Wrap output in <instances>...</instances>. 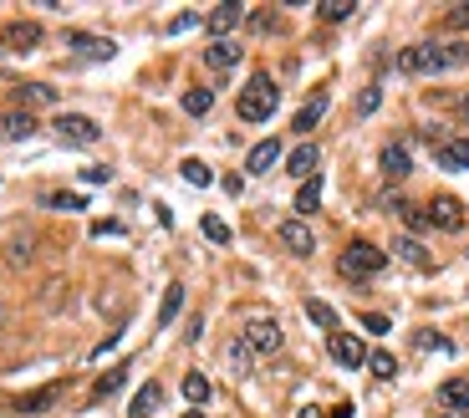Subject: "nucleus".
Wrapping results in <instances>:
<instances>
[{
	"instance_id": "1",
	"label": "nucleus",
	"mask_w": 469,
	"mask_h": 418,
	"mask_svg": "<svg viewBox=\"0 0 469 418\" xmlns=\"http://www.w3.org/2000/svg\"><path fill=\"white\" fill-rule=\"evenodd\" d=\"M398 72L403 77H434V72H454V67H469V41H419V47L398 51Z\"/></svg>"
},
{
	"instance_id": "2",
	"label": "nucleus",
	"mask_w": 469,
	"mask_h": 418,
	"mask_svg": "<svg viewBox=\"0 0 469 418\" xmlns=\"http://www.w3.org/2000/svg\"><path fill=\"white\" fill-rule=\"evenodd\" d=\"M276 108H281V87L270 82V72H255V77L240 87V102H234L240 123H266V118H276Z\"/></svg>"
},
{
	"instance_id": "3",
	"label": "nucleus",
	"mask_w": 469,
	"mask_h": 418,
	"mask_svg": "<svg viewBox=\"0 0 469 418\" xmlns=\"http://www.w3.org/2000/svg\"><path fill=\"white\" fill-rule=\"evenodd\" d=\"M383 265H388V250L367 245V240H352V245L337 255V271H342L347 280H367V276H377Z\"/></svg>"
},
{
	"instance_id": "4",
	"label": "nucleus",
	"mask_w": 469,
	"mask_h": 418,
	"mask_svg": "<svg viewBox=\"0 0 469 418\" xmlns=\"http://www.w3.org/2000/svg\"><path fill=\"white\" fill-rule=\"evenodd\" d=\"M245 347L261 357L281 352V326H276V316H251V322H245Z\"/></svg>"
},
{
	"instance_id": "5",
	"label": "nucleus",
	"mask_w": 469,
	"mask_h": 418,
	"mask_svg": "<svg viewBox=\"0 0 469 418\" xmlns=\"http://www.w3.org/2000/svg\"><path fill=\"white\" fill-rule=\"evenodd\" d=\"M51 128H57V138L62 143H97L102 138V128H97L93 118H82V112H62Z\"/></svg>"
},
{
	"instance_id": "6",
	"label": "nucleus",
	"mask_w": 469,
	"mask_h": 418,
	"mask_svg": "<svg viewBox=\"0 0 469 418\" xmlns=\"http://www.w3.org/2000/svg\"><path fill=\"white\" fill-rule=\"evenodd\" d=\"M423 209H429V225H434V230H459V225H465V204L454 200V194H434Z\"/></svg>"
},
{
	"instance_id": "7",
	"label": "nucleus",
	"mask_w": 469,
	"mask_h": 418,
	"mask_svg": "<svg viewBox=\"0 0 469 418\" xmlns=\"http://www.w3.org/2000/svg\"><path fill=\"white\" fill-rule=\"evenodd\" d=\"M327 352H332V362H342V368H362V362H367V347H362L358 332H337V337H327Z\"/></svg>"
},
{
	"instance_id": "8",
	"label": "nucleus",
	"mask_w": 469,
	"mask_h": 418,
	"mask_svg": "<svg viewBox=\"0 0 469 418\" xmlns=\"http://www.w3.org/2000/svg\"><path fill=\"white\" fill-rule=\"evenodd\" d=\"M281 245L291 250V255H312L316 250V240H312V225H306V219H281Z\"/></svg>"
},
{
	"instance_id": "9",
	"label": "nucleus",
	"mask_w": 469,
	"mask_h": 418,
	"mask_svg": "<svg viewBox=\"0 0 469 418\" xmlns=\"http://www.w3.org/2000/svg\"><path fill=\"white\" fill-rule=\"evenodd\" d=\"M240 16H245V5H234V0H219L215 11H209V36H215V41H230V31L240 26Z\"/></svg>"
},
{
	"instance_id": "10",
	"label": "nucleus",
	"mask_w": 469,
	"mask_h": 418,
	"mask_svg": "<svg viewBox=\"0 0 469 418\" xmlns=\"http://www.w3.org/2000/svg\"><path fill=\"white\" fill-rule=\"evenodd\" d=\"M66 47L77 51V57H93V62H108L112 51V41H102V36H87V31H66Z\"/></svg>"
},
{
	"instance_id": "11",
	"label": "nucleus",
	"mask_w": 469,
	"mask_h": 418,
	"mask_svg": "<svg viewBox=\"0 0 469 418\" xmlns=\"http://www.w3.org/2000/svg\"><path fill=\"white\" fill-rule=\"evenodd\" d=\"M434 398L444 403V414H469V378H449V383H438Z\"/></svg>"
},
{
	"instance_id": "12",
	"label": "nucleus",
	"mask_w": 469,
	"mask_h": 418,
	"mask_svg": "<svg viewBox=\"0 0 469 418\" xmlns=\"http://www.w3.org/2000/svg\"><path fill=\"white\" fill-rule=\"evenodd\" d=\"M393 255H398V261H408L413 271H434V255H429L413 235H393Z\"/></svg>"
},
{
	"instance_id": "13",
	"label": "nucleus",
	"mask_w": 469,
	"mask_h": 418,
	"mask_svg": "<svg viewBox=\"0 0 469 418\" xmlns=\"http://www.w3.org/2000/svg\"><path fill=\"white\" fill-rule=\"evenodd\" d=\"M240 41H209V51H204V67L209 72H230V67H240Z\"/></svg>"
},
{
	"instance_id": "14",
	"label": "nucleus",
	"mask_w": 469,
	"mask_h": 418,
	"mask_svg": "<svg viewBox=\"0 0 469 418\" xmlns=\"http://www.w3.org/2000/svg\"><path fill=\"white\" fill-rule=\"evenodd\" d=\"M31 133H36V118H31V112H5V118H0V138H5V143H21V138H31Z\"/></svg>"
},
{
	"instance_id": "15",
	"label": "nucleus",
	"mask_w": 469,
	"mask_h": 418,
	"mask_svg": "<svg viewBox=\"0 0 469 418\" xmlns=\"http://www.w3.org/2000/svg\"><path fill=\"white\" fill-rule=\"evenodd\" d=\"M158 403H164V387H158V383H143L138 393H133V403H128V414H133V418H154Z\"/></svg>"
},
{
	"instance_id": "16",
	"label": "nucleus",
	"mask_w": 469,
	"mask_h": 418,
	"mask_svg": "<svg viewBox=\"0 0 469 418\" xmlns=\"http://www.w3.org/2000/svg\"><path fill=\"white\" fill-rule=\"evenodd\" d=\"M316 158H322V154H316V143H301L296 154L286 158V169H291L301 184H306V179H316Z\"/></svg>"
},
{
	"instance_id": "17",
	"label": "nucleus",
	"mask_w": 469,
	"mask_h": 418,
	"mask_svg": "<svg viewBox=\"0 0 469 418\" xmlns=\"http://www.w3.org/2000/svg\"><path fill=\"white\" fill-rule=\"evenodd\" d=\"M276 158H281V143H276V138L255 143L251 158H245V173H270V164H276Z\"/></svg>"
},
{
	"instance_id": "18",
	"label": "nucleus",
	"mask_w": 469,
	"mask_h": 418,
	"mask_svg": "<svg viewBox=\"0 0 469 418\" xmlns=\"http://www.w3.org/2000/svg\"><path fill=\"white\" fill-rule=\"evenodd\" d=\"M123 383H128V362H118V368H108V372H102V378L93 383V403H108Z\"/></svg>"
},
{
	"instance_id": "19",
	"label": "nucleus",
	"mask_w": 469,
	"mask_h": 418,
	"mask_svg": "<svg viewBox=\"0 0 469 418\" xmlns=\"http://www.w3.org/2000/svg\"><path fill=\"white\" fill-rule=\"evenodd\" d=\"M438 164L449 173H459V169H469V138H449L444 148H438Z\"/></svg>"
},
{
	"instance_id": "20",
	"label": "nucleus",
	"mask_w": 469,
	"mask_h": 418,
	"mask_svg": "<svg viewBox=\"0 0 469 418\" xmlns=\"http://www.w3.org/2000/svg\"><path fill=\"white\" fill-rule=\"evenodd\" d=\"M16 97L21 102H31V108H51V102H57V87H47V82H21Z\"/></svg>"
},
{
	"instance_id": "21",
	"label": "nucleus",
	"mask_w": 469,
	"mask_h": 418,
	"mask_svg": "<svg viewBox=\"0 0 469 418\" xmlns=\"http://www.w3.org/2000/svg\"><path fill=\"white\" fill-rule=\"evenodd\" d=\"M322 118H327V93L312 97V102H306V108H301L296 118H291V123H296V133H312V128L322 123Z\"/></svg>"
},
{
	"instance_id": "22",
	"label": "nucleus",
	"mask_w": 469,
	"mask_h": 418,
	"mask_svg": "<svg viewBox=\"0 0 469 418\" xmlns=\"http://www.w3.org/2000/svg\"><path fill=\"white\" fill-rule=\"evenodd\" d=\"M36 41H41V31H36V26H26V21L5 31V47H11V51H36Z\"/></svg>"
},
{
	"instance_id": "23",
	"label": "nucleus",
	"mask_w": 469,
	"mask_h": 418,
	"mask_svg": "<svg viewBox=\"0 0 469 418\" xmlns=\"http://www.w3.org/2000/svg\"><path fill=\"white\" fill-rule=\"evenodd\" d=\"M408 169H413V164H408V148L388 143V148H383V173H388V179H403Z\"/></svg>"
},
{
	"instance_id": "24",
	"label": "nucleus",
	"mask_w": 469,
	"mask_h": 418,
	"mask_svg": "<svg viewBox=\"0 0 469 418\" xmlns=\"http://www.w3.org/2000/svg\"><path fill=\"white\" fill-rule=\"evenodd\" d=\"M316 16H322V21H352V16H358V0H322Z\"/></svg>"
},
{
	"instance_id": "25",
	"label": "nucleus",
	"mask_w": 469,
	"mask_h": 418,
	"mask_svg": "<svg viewBox=\"0 0 469 418\" xmlns=\"http://www.w3.org/2000/svg\"><path fill=\"white\" fill-rule=\"evenodd\" d=\"M209 108H215V93H209V87H189V93H184V112H189V118H204Z\"/></svg>"
},
{
	"instance_id": "26",
	"label": "nucleus",
	"mask_w": 469,
	"mask_h": 418,
	"mask_svg": "<svg viewBox=\"0 0 469 418\" xmlns=\"http://www.w3.org/2000/svg\"><path fill=\"white\" fill-rule=\"evenodd\" d=\"M306 316H312V326H322L327 337H337V311H332L327 301H306Z\"/></svg>"
},
{
	"instance_id": "27",
	"label": "nucleus",
	"mask_w": 469,
	"mask_h": 418,
	"mask_svg": "<svg viewBox=\"0 0 469 418\" xmlns=\"http://www.w3.org/2000/svg\"><path fill=\"white\" fill-rule=\"evenodd\" d=\"M62 387L51 383V387H41V393H26V398H16V408L21 414H41V408H51V398H57Z\"/></svg>"
},
{
	"instance_id": "28",
	"label": "nucleus",
	"mask_w": 469,
	"mask_h": 418,
	"mask_svg": "<svg viewBox=\"0 0 469 418\" xmlns=\"http://www.w3.org/2000/svg\"><path fill=\"white\" fill-rule=\"evenodd\" d=\"M316 204H322V179H306V184L296 189V215H312Z\"/></svg>"
},
{
	"instance_id": "29",
	"label": "nucleus",
	"mask_w": 469,
	"mask_h": 418,
	"mask_svg": "<svg viewBox=\"0 0 469 418\" xmlns=\"http://www.w3.org/2000/svg\"><path fill=\"white\" fill-rule=\"evenodd\" d=\"M184 398L199 408V403H209V378L204 372H184Z\"/></svg>"
},
{
	"instance_id": "30",
	"label": "nucleus",
	"mask_w": 469,
	"mask_h": 418,
	"mask_svg": "<svg viewBox=\"0 0 469 418\" xmlns=\"http://www.w3.org/2000/svg\"><path fill=\"white\" fill-rule=\"evenodd\" d=\"M179 307H184V286L173 280L169 291H164V301H158V322H173V316H179Z\"/></svg>"
},
{
	"instance_id": "31",
	"label": "nucleus",
	"mask_w": 469,
	"mask_h": 418,
	"mask_svg": "<svg viewBox=\"0 0 469 418\" xmlns=\"http://www.w3.org/2000/svg\"><path fill=\"white\" fill-rule=\"evenodd\" d=\"M179 173H184V184H194V189H204L209 179H215V173L199 164V158H184V164H179Z\"/></svg>"
},
{
	"instance_id": "32",
	"label": "nucleus",
	"mask_w": 469,
	"mask_h": 418,
	"mask_svg": "<svg viewBox=\"0 0 469 418\" xmlns=\"http://www.w3.org/2000/svg\"><path fill=\"white\" fill-rule=\"evenodd\" d=\"M47 209H87V200L77 189H57V194H47Z\"/></svg>"
},
{
	"instance_id": "33",
	"label": "nucleus",
	"mask_w": 469,
	"mask_h": 418,
	"mask_svg": "<svg viewBox=\"0 0 469 418\" xmlns=\"http://www.w3.org/2000/svg\"><path fill=\"white\" fill-rule=\"evenodd\" d=\"M199 230L209 235L215 245H230V225H225V219H219V215H204V219H199Z\"/></svg>"
},
{
	"instance_id": "34",
	"label": "nucleus",
	"mask_w": 469,
	"mask_h": 418,
	"mask_svg": "<svg viewBox=\"0 0 469 418\" xmlns=\"http://www.w3.org/2000/svg\"><path fill=\"white\" fill-rule=\"evenodd\" d=\"M367 372H373V378H393L398 362H393V352H367Z\"/></svg>"
},
{
	"instance_id": "35",
	"label": "nucleus",
	"mask_w": 469,
	"mask_h": 418,
	"mask_svg": "<svg viewBox=\"0 0 469 418\" xmlns=\"http://www.w3.org/2000/svg\"><path fill=\"white\" fill-rule=\"evenodd\" d=\"M419 347H423V352H444V357L454 352V342L444 337V332H419Z\"/></svg>"
},
{
	"instance_id": "36",
	"label": "nucleus",
	"mask_w": 469,
	"mask_h": 418,
	"mask_svg": "<svg viewBox=\"0 0 469 418\" xmlns=\"http://www.w3.org/2000/svg\"><path fill=\"white\" fill-rule=\"evenodd\" d=\"M251 357H255V352L245 347V337H234V342H230V368L245 372V368H251Z\"/></svg>"
},
{
	"instance_id": "37",
	"label": "nucleus",
	"mask_w": 469,
	"mask_h": 418,
	"mask_svg": "<svg viewBox=\"0 0 469 418\" xmlns=\"http://www.w3.org/2000/svg\"><path fill=\"white\" fill-rule=\"evenodd\" d=\"M377 102H383V93H377V87H362V93H358V112H362V118H367V112H377Z\"/></svg>"
},
{
	"instance_id": "38",
	"label": "nucleus",
	"mask_w": 469,
	"mask_h": 418,
	"mask_svg": "<svg viewBox=\"0 0 469 418\" xmlns=\"http://www.w3.org/2000/svg\"><path fill=\"white\" fill-rule=\"evenodd\" d=\"M362 326H367V332H373V337H383V332H388V316H383V311H367V316H362Z\"/></svg>"
},
{
	"instance_id": "39",
	"label": "nucleus",
	"mask_w": 469,
	"mask_h": 418,
	"mask_svg": "<svg viewBox=\"0 0 469 418\" xmlns=\"http://www.w3.org/2000/svg\"><path fill=\"white\" fill-rule=\"evenodd\" d=\"M449 26H454V31H465V26H469V5H449Z\"/></svg>"
},
{
	"instance_id": "40",
	"label": "nucleus",
	"mask_w": 469,
	"mask_h": 418,
	"mask_svg": "<svg viewBox=\"0 0 469 418\" xmlns=\"http://www.w3.org/2000/svg\"><path fill=\"white\" fill-rule=\"evenodd\" d=\"M118 230H123L118 219H97V225H93V235H97V240H108V235H118Z\"/></svg>"
},
{
	"instance_id": "41",
	"label": "nucleus",
	"mask_w": 469,
	"mask_h": 418,
	"mask_svg": "<svg viewBox=\"0 0 469 418\" xmlns=\"http://www.w3.org/2000/svg\"><path fill=\"white\" fill-rule=\"evenodd\" d=\"M189 26H199V16H194V11H184V16H173V26H169V31L179 36V31H189Z\"/></svg>"
},
{
	"instance_id": "42",
	"label": "nucleus",
	"mask_w": 469,
	"mask_h": 418,
	"mask_svg": "<svg viewBox=\"0 0 469 418\" xmlns=\"http://www.w3.org/2000/svg\"><path fill=\"white\" fill-rule=\"evenodd\" d=\"M82 179H87V184H108V179H112V169H102V164H97V169H87Z\"/></svg>"
},
{
	"instance_id": "43",
	"label": "nucleus",
	"mask_w": 469,
	"mask_h": 418,
	"mask_svg": "<svg viewBox=\"0 0 469 418\" xmlns=\"http://www.w3.org/2000/svg\"><path fill=\"white\" fill-rule=\"evenodd\" d=\"M296 418H327V414H322V408H301Z\"/></svg>"
},
{
	"instance_id": "44",
	"label": "nucleus",
	"mask_w": 469,
	"mask_h": 418,
	"mask_svg": "<svg viewBox=\"0 0 469 418\" xmlns=\"http://www.w3.org/2000/svg\"><path fill=\"white\" fill-rule=\"evenodd\" d=\"M184 418H204V414H199V408H189V414H184Z\"/></svg>"
},
{
	"instance_id": "45",
	"label": "nucleus",
	"mask_w": 469,
	"mask_h": 418,
	"mask_svg": "<svg viewBox=\"0 0 469 418\" xmlns=\"http://www.w3.org/2000/svg\"><path fill=\"white\" fill-rule=\"evenodd\" d=\"M438 418H469V414H438Z\"/></svg>"
}]
</instances>
